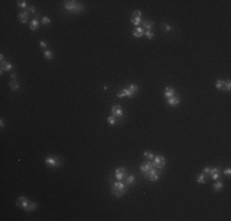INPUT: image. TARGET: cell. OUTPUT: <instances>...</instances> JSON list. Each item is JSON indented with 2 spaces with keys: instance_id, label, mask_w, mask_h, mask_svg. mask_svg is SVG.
I'll use <instances>...</instances> for the list:
<instances>
[{
  "instance_id": "cell-1",
  "label": "cell",
  "mask_w": 231,
  "mask_h": 221,
  "mask_svg": "<svg viewBox=\"0 0 231 221\" xmlns=\"http://www.w3.org/2000/svg\"><path fill=\"white\" fill-rule=\"evenodd\" d=\"M127 193V186L122 181H118L113 184L112 187V194L116 195V197H122Z\"/></svg>"
},
{
  "instance_id": "cell-2",
  "label": "cell",
  "mask_w": 231,
  "mask_h": 221,
  "mask_svg": "<svg viewBox=\"0 0 231 221\" xmlns=\"http://www.w3.org/2000/svg\"><path fill=\"white\" fill-rule=\"evenodd\" d=\"M64 8H65L66 10H71V11H75V12H80V11L83 10V5L79 4L78 1H65Z\"/></svg>"
},
{
  "instance_id": "cell-3",
  "label": "cell",
  "mask_w": 231,
  "mask_h": 221,
  "mask_svg": "<svg viewBox=\"0 0 231 221\" xmlns=\"http://www.w3.org/2000/svg\"><path fill=\"white\" fill-rule=\"evenodd\" d=\"M166 165V160H165V157H162L160 156V155H157V156L154 157V160H153V166L155 167V168H162L164 166Z\"/></svg>"
},
{
  "instance_id": "cell-4",
  "label": "cell",
  "mask_w": 231,
  "mask_h": 221,
  "mask_svg": "<svg viewBox=\"0 0 231 221\" xmlns=\"http://www.w3.org/2000/svg\"><path fill=\"white\" fill-rule=\"evenodd\" d=\"M44 162H46V165L51 166V167H58V166L61 165V161L59 160V159H57V157H52V156L46 157Z\"/></svg>"
},
{
  "instance_id": "cell-5",
  "label": "cell",
  "mask_w": 231,
  "mask_h": 221,
  "mask_svg": "<svg viewBox=\"0 0 231 221\" xmlns=\"http://www.w3.org/2000/svg\"><path fill=\"white\" fill-rule=\"evenodd\" d=\"M145 177H148L150 181H153V182H156L157 179H159V174H157L156 172V169H155V167H153V168H150L146 172V173H144Z\"/></svg>"
},
{
  "instance_id": "cell-6",
  "label": "cell",
  "mask_w": 231,
  "mask_h": 221,
  "mask_svg": "<svg viewBox=\"0 0 231 221\" xmlns=\"http://www.w3.org/2000/svg\"><path fill=\"white\" fill-rule=\"evenodd\" d=\"M141 21V12H140L139 10H135L133 15H132V23L134 25V26H138Z\"/></svg>"
},
{
  "instance_id": "cell-7",
  "label": "cell",
  "mask_w": 231,
  "mask_h": 221,
  "mask_svg": "<svg viewBox=\"0 0 231 221\" xmlns=\"http://www.w3.org/2000/svg\"><path fill=\"white\" fill-rule=\"evenodd\" d=\"M126 173H127V169L124 167H119V168H117L114 171V176H116V178H117L118 181H123Z\"/></svg>"
},
{
  "instance_id": "cell-8",
  "label": "cell",
  "mask_w": 231,
  "mask_h": 221,
  "mask_svg": "<svg viewBox=\"0 0 231 221\" xmlns=\"http://www.w3.org/2000/svg\"><path fill=\"white\" fill-rule=\"evenodd\" d=\"M112 116L114 117H122L123 116V108L121 106H118V104H114L113 107H112Z\"/></svg>"
},
{
  "instance_id": "cell-9",
  "label": "cell",
  "mask_w": 231,
  "mask_h": 221,
  "mask_svg": "<svg viewBox=\"0 0 231 221\" xmlns=\"http://www.w3.org/2000/svg\"><path fill=\"white\" fill-rule=\"evenodd\" d=\"M153 167H154L153 161H146V162H144V163H141V166H140V171H141V173L144 174V173H146L150 168H153Z\"/></svg>"
},
{
  "instance_id": "cell-10",
  "label": "cell",
  "mask_w": 231,
  "mask_h": 221,
  "mask_svg": "<svg viewBox=\"0 0 231 221\" xmlns=\"http://www.w3.org/2000/svg\"><path fill=\"white\" fill-rule=\"evenodd\" d=\"M28 203H30V200L27 199L26 197H21V198H18V199H17V203H16V204H17L18 206H21L22 209H25V210H26Z\"/></svg>"
},
{
  "instance_id": "cell-11",
  "label": "cell",
  "mask_w": 231,
  "mask_h": 221,
  "mask_svg": "<svg viewBox=\"0 0 231 221\" xmlns=\"http://www.w3.org/2000/svg\"><path fill=\"white\" fill-rule=\"evenodd\" d=\"M134 96V93L129 90V89H123L122 92H119V93H117V97H133Z\"/></svg>"
},
{
  "instance_id": "cell-12",
  "label": "cell",
  "mask_w": 231,
  "mask_h": 221,
  "mask_svg": "<svg viewBox=\"0 0 231 221\" xmlns=\"http://www.w3.org/2000/svg\"><path fill=\"white\" fill-rule=\"evenodd\" d=\"M11 69H13V65L10 64V63H8V61H5V60L1 61V68H0V73L1 74L4 73V71H10Z\"/></svg>"
},
{
  "instance_id": "cell-13",
  "label": "cell",
  "mask_w": 231,
  "mask_h": 221,
  "mask_svg": "<svg viewBox=\"0 0 231 221\" xmlns=\"http://www.w3.org/2000/svg\"><path fill=\"white\" fill-rule=\"evenodd\" d=\"M179 97L178 96H172V97H170V98H167V103L170 104V106H172V107H174V106H177V104L179 103Z\"/></svg>"
},
{
  "instance_id": "cell-14",
  "label": "cell",
  "mask_w": 231,
  "mask_h": 221,
  "mask_svg": "<svg viewBox=\"0 0 231 221\" xmlns=\"http://www.w3.org/2000/svg\"><path fill=\"white\" fill-rule=\"evenodd\" d=\"M143 35H144V28H141V27H136V28L133 30V36L136 37V38L141 37Z\"/></svg>"
},
{
  "instance_id": "cell-15",
  "label": "cell",
  "mask_w": 231,
  "mask_h": 221,
  "mask_svg": "<svg viewBox=\"0 0 231 221\" xmlns=\"http://www.w3.org/2000/svg\"><path fill=\"white\" fill-rule=\"evenodd\" d=\"M172 96H174V89L173 87H171V86H167L165 89V97L170 98V97H172Z\"/></svg>"
},
{
  "instance_id": "cell-16",
  "label": "cell",
  "mask_w": 231,
  "mask_h": 221,
  "mask_svg": "<svg viewBox=\"0 0 231 221\" xmlns=\"http://www.w3.org/2000/svg\"><path fill=\"white\" fill-rule=\"evenodd\" d=\"M18 20H20V22H22V23H26V22L28 21V14H27L26 11L20 12L18 14Z\"/></svg>"
},
{
  "instance_id": "cell-17",
  "label": "cell",
  "mask_w": 231,
  "mask_h": 221,
  "mask_svg": "<svg viewBox=\"0 0 231 221\" xmlns=\"http://www.w3.org/2000/svg\"><path fill=\"white\" fill-rule=\"evenodd\" d=\"M209 174L214 181H216V179L219 178V168H211L210 169V172H209Z\"/></svg>"
},
{
  "instance_id": "cell-18",
  "label": "cell",
  "mask_w": 231,
  "mask_h": 221,
  "mask_svg": "<svg viewBox=\"0 0 231 221\" xmlns=\"http://www.w3.org/2000/svg\"><path fill=\"white\" fill-rule=\"evenodd\" d=\"M38 27H39V21L37 18H35V20H32V21L30 22V28L32 31H36Z\"/></svg>"
},
{
  "instance_id": "cell-19",
  "label": "cell",
  "mask_w": 231,
  "mask_h": 221,
  "mask_svg": "<svg viewBox=\"0 0 231 221\" xmlns=\"http://www.w3.org/2000/svg\"><path fill=\"white\" fill-rule=\"evenodd\" d=\"M9 85H10V89H11L13 91H18V89H20V86H18V84L16 80H11Z\"/></svg>"
},
{
  "instance_id": "cell-20",
  "label": "cell",
  "mask_w": 231,
  "mask_h": 221,
  "mask_svg": "<svg viewBox=\"0 0 231 221\" xmlns=\"http://www.w3.org/2000/svg\"><path fill=\"white\" fill-rule=\"evenodd\" d=\"M222 187H224V184H222L220 181H215V183H214V186H213V188H214V191H216V192H219V191H221L222 189Z\"/></svg>"
},
{
  "instance_id": "cell-21",
  "label": "cell",
  "mask_w": 231,
  "mask_h": 221,
  "mask_svg": "<svg viewBox=\"0 0 231 221\" xmlns=\"http://www.w3.org/2000/svg\"><path fill=\"white\" fill-rule=\"evenodd\" d=\"M153 22L151 21H149V20H145L144 21V31H150L151 28H153Z\"/></svg>"
},
{
  "instance_id": "cell-22",
  "label": "cell",
  "mask_w": 231,
  "mask_h": 221,
  "mask_svg": "<svg viewBox=\"0 0 231 221\" xmlns=\"http://www.w3.org/2000/svg\"><path fill=\"white\" fill-rule=\"evenodd\" d=\"M36 208H37V203H35V201H30L28 205H27V208H26V211H33Z\"/></svg>"
},
{
  "instance_id": "cell-23",
  "label": "cell",
  "mask_w": 231,
  "mask_h": 221,
  "mask_svg": "<svg viewBox=\"0 0 231 221\" xmlns=\"http://www.w3.org/2000/svg\"><path fill=\"white\" fill-rule=\"evenodd\" d=\"M134 182H135V177L133 174H129L126 179V186H130V184H133Z\"/></svg>"
},
{
  "instance_id": "cell-24",
  "label": "cell",
  "mask_w": 231,
  "mask_h": 221,
  "mask_svg": "<svg viewBox=\"0 0 231 221\" xmlns=\"http://www.w3.org/2000/svg\"><path fill=\"white\" fill-rule=\"evenodd\" d=\"M205 174L204 173H201L199 176H198V178H197V182L198 183H201V184H204L205 182H207V179H205Z\"/></svg>"
},
{
  "instance_id": "cell-25",
  "label": "cell",
  "mask_w": 231,
  "mask_h": 221,
  "mask_svg": "<svg viewBox=\"0 0 231 221\" xmlns=\"http://www.w3.org/2000/svg\"><path fill=\"white\" fill-rule=\"evenodd\" d=\"M222 90L224 91H230L231 90V83H230V80H226V81H224V87H222Z\"/></svg>"
},
{
  "instance_id": "cell-26",
  "label": "cell",
  "mask_w": 231,
  "mask_h": 221,
  "mask_svg": "<svg viewBox=\"0 0 231 221\" xmlns=\"http://www.w3.org/2000/svg\"><path fill=\"white\" fill-rule=\"evenodd\" d=\"M144 157H146V159L150 160V161H153L154 157H155V155H154L153 152H150V151H145L144 152Z\"/></svg>"
},
{
  "instance_id": "cell-27",
  "label": "cell",
  "mask_w": 231,
  "mask_h": 221,
  "mask_svg": "<svg viewBox=\"0 0 231 221\" xmlns=\"http://www.w3.org/2000/svg\"><path fill=\"white\" fill-rule=\"evenodd\" d=\"M117 117H114V116H109L108 118H107V121H108V123L111 124V125H113V124H116L117 123Z\"/></svg>"
},
{
  "instance_id": "cell-28",
  "label": "cell",
  "mask_w": 231,
  "mask_h": 221,
  "mask_svg": "<svg viewBox=\"0 0 231 221\" xmlns=\"http://www.w3.org/2000/svg\"><path fill=\"white\" fill-rule=\"evenodd\" d=\"M43 54H44V56H46V58H47L48 60H51V59H53V53L51 52V50H48V49H46Z\"/></svg>"
},
{
  "instance_id": "cell-29",
  "label": "cell",
  "mask_w": 231,
  "mask_h": 221,
  "mask_svg": "<svg viewBox=\"0 0 231 221\" xmlns=\"http://www.w3.org/2000/svg\"><path fill=\"white\" fill-rule=\"evenodd\" d=\"M128 89H129V90H130L132 92H133V93H136V92H138V86H136V85H135V84H130V85H129V87H128Z\"/></svg>"
},
{
  "instance_id": "cell-30",
  "label": "cell",
  "mask_w": 231,
  "mask_h": 221,
  "mask_svg": "<svg viewBox=\"0 0 231 221\" xmlns=\"http://www.w3.org/2000/svg\"><path fill=\"white\" fill-rule=\"evenodd\" d=\"M26 12L28 14V15H36V8L35 6H28Z\"/></svg>"
},
{
  "instance_id": "cell-31",
  "label": "cell",
  "mask_w": 231,
  "mask_h": 221,
  "mask_svg": "<svg viewBox=\"0 0 231 221\" xmlns=\"http://www.w3.org/2000/svg\"><path fill=\"white\" fill-rule=\"evenodd\" d=\"M222 87H224V81L222 80H218L216 81V89L218 90H222Z\"/></svg>"
},
{
  "instance_id": "cell-32",
  "label": "cell",
  "mask_w": 231,
  "mask_h": 221,
  "mask_svg": "<svg viewBox=\"0 0 231 221\" xmlns=\"http://www.w3.org/2000/svg\"><path fill=\"white\" fill-rule=\"evenodd\" d=\"M42 23H43V25H49V23H51V18L47 17V16L42 17Z\"/></svg>"
},
{
  "instance_id": "cell-33",
  "label": "cell",
  "mask_w": 231,
  "mask_h": 221,
  "mask_svg": "<svg viewBox=\"0 0 231 221\" xmlns=\"http://www.w3.org/2000/svg\"><path fill=\"white\" fill-rule=\"evenodd\" d=\"M144 35L146 36L148 38H150V39H151V38H154V33H153V32H151V31H145V32H144Z\"/></svg>"
},
{
  "instance_id": "cell-34",
  "label": "cell",
  "mask_w": 231,
  "mask_h": 221,
  "mask_svg": "<svg viewBox=\"0 0 231 221\" xmlns=\"http://www.w3.org/2000/svg\"><path fill=\"white\" fill-rule=\"evenodd\" d=\"M17 6H20V8H27V3L25 0H21V1L17 3Z\"/></svg>"
},
{
  "instance_id": "cell-35",
  "label": "cell",
  "mask_w": 231,
  "mask_h": 221,
  "mask_svg": "<svg viewBox=\"0 0 231 221\" xmlns=\"http://www.w3.org/2000/svg\"><path fill=\"white\" fill-rule=\"evenodd\" d=\"M39 44H41V47H42V48H44V50H46V49H47V47H48V43H46L44 41H41V42H39Z\"/></svg>"
},
{
  "instance_id": "cell-36",
  "label": "cell",
  "mask_w": 231,
  "mask_h": 221,
  "mask_svg": "<svg viewBox=\"0 0 231 221\" xmlns=\"http://www.w3.org/2000/svg\"><path fill=\"white\" fill-rule=\"evenodd\" d=\"M210 169H211V168H210V167H205V168H204V171H203V173H204V174H209Z\"/></svg>"
},
{
  "instance_id": "cell-37",
  "label": "cell",
  "mask_w": 231,
  "mask_h": 221,
  "mask_svg": "<svg viewBox=\"0 0 231 221\" xmlns=\"http://www.w3.org/2000/svg\"><path fill=\"white\" fill-rule=\"evenodd\" d=\"M224 173L227 174V176H230V173H231V168H226L225 171H224Z\"/></svg>"
},
{
  "instance_id": "cell-38",
  "label": "cell",
  "mask_w": 231,
  "mask_h": 221,
  "mask_svg": "<svg viewBox=\"0 0 231 221\" xmlns=\"http://www.w3.org/2000/svg\"><path fill=\"white\" fill-rule=\"evenodd\" d=\"M164 28H165L166 31H171V27L168 26V25H165V26H164Z\"/></svg>"
},
{
  "instance_id": "cell-39",
  "label": "cell",
  "mask_w": 231,
  "mask_h": 221,
  "mask_svg": "<svg viewBox=\"0 0 231 221\" xmlns=\"http://www.w3.org/2000/svg\"><path fill=\"white\" fill-rule=\"evenodd\" d=\"M16 78H17L16 74H11V80H16Z\"/></svg>"
},
{
  "instance_id": "cell-40",
  "label": "cell",
  "mask_w": 231,
  "mask_h": 221,
  "mask_svg": "<svg viewBox=\"0 0 231 221\" xmlns=\"http://www.w3.org/2000/svg\"><path fill=\"white\" fill-rule=\"evenodd\" d=\"M0 125H1V128L4 127V121H3V119H1V122H0Z\"/></svg>"
}]
</instances>
